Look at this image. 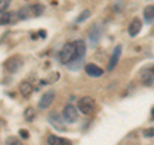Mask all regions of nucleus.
<instances>
[{"instance_id": "f257e3e1", "label": "nucleus", "mask_w": 154, "mask_h": 145, "mask_svg": "<svg viewBox=\"0 0 154 145\" xmlns=\"http://www.w3.org/2000/svg\"><path fill=\"white\" fill-rule=\"evenodd\" d=\"M77 108H79V110L82 114L90 116L95 112L96 103L91 96H82V98H80L79 101H77Z\"/></svg>"}, {"instance_id": "f03ea898", "label": "nucleus", "mask_w": 154, "mask_h": 145, "mask_svg": "<svg viewBox=\"0 0 154 145\" xmlns=\"http://www.w3.org/2000/svg\"><path fill=\"white\" fill-rule=\"evenodd\" d=\"M76 58V46L75 42H68V44H64L62 50L59 51V59L63 64H68L71 63Z\"/></svg>"}, {"instance_id": "7ed1b4c3", "label": "nucleus", "mask_w": 154, "mask_h": 145, "mask_svg": "<svg viewBox=\"0 0 154 145\" xmlns=\"http://www.w3.org/2000/svg\"><path fill=\"white\" fill-rule=\"evenodd\" d=\"M48 121L54 128H57L58 131H64L66 130V125H64V119L63 117L57 112V110H51L48 114Z\"/></svg>"}, {"instance_id": "20e7f679", "label": "nucleus", "mask_w": 154, "mask_h": 145, "mask_svg": "<svg viewBox=\"0 0 154 145\" xmlns=\"http://www.w3.org/2000/svg\"><path fill=\"white\" fill-rule=\"evenodd\" d=\"M62 117L66 122L68 123H73L77 121V117H79V113H77V108L73 104H67L64 105L63 112H62Z\"/></svg>"}, {"instance_id": "39448f33", "label": "nucleus", "mask_w": 154, "mask_h": 145, "mask_svg": "<svg viewBox=\"0 0 154 145\" xmlns=\"http://www.w3.org/2000/svg\"><path fill=\"white\" fill-rule=\"evenodd\" d=\"M4 67H5V69L8 72H11V73H16V72L19 71V68L22 67V58L21 57H11L8 58L5 60V63H4Z\"/></svg>"}, {"instance_id": "423d86ee", "label": "nucleus", "mask_w": 154, "mask_h": 145, "mask_svg": "<svg viewBox=\"0 0 154 145\" xmlns=\"http://www.w3.org/2000/svg\"><path fill=\"white\" fill-rule=\"evenodd\" d=\"M100 36H102V31L98 25H93L90 27L88 33V42L90 46H95L100 41Z\"/></svg>"}, {"instance_id": "0eeeda50", "label": "nucleus", "mask_w": 154, "mask_h": 145, "mask_svg": "<svg viewBox=\"0 0 154 145\" xmlns=\"http://www.w3.org/2000/svg\"><path fill=\"white\" fill-rule=\"evenodd\" d=\"M54 99H55V91H54V90L46 91L45 94H42V96L40 98V100H38V108H41V109L49 108L50 105L53 104Z\"/></svg>"}, {"instance_id": "6e6552de", "label": "nucleus", "mask_w": 154, "mask_h": 145, "mask_svg": "<svg viewBox=\"0 0 154 145\" xmlns=\"http://www.w3.org/2000/svg\"><path fill=\"white\" fill-rule=\"evenodd\" d=\"M121 54H122V46L117 45L114 48L112 55H110V59L108 62V71H113L116 68V66H117L119 58H121Z\"/></svg>"}, {"instance_id": "1a4fd4ad", "label": "nucleus", "mask_w": 154, "mask_h": 145, "mask_svg": "<svg viewBox=\"0 0 154 145\" xmlns=\"http://www.w3.org/2000/svg\"><path fill=\"white\" fill-rule=\"evenodd\" d=\"M141 27H143V22H141V19L140 18H134L131 23L128 25V35L131 36V37H135V36H137L139 35V32L141 31Z\"/></svg>"}, {"instance_id": "9d476101", "label": "nucleus", "mask_w": 154, "mask_h": 145, "mask_svg": "<svg viewBox=\"0 0 154 145\" xmlns=\"http://www.w3.org/2000/svg\"><path fill=\"white\" fill-rule=\"evenodd\" d=\"M75 46H76V58L75 59L84 60L85 54H86V42L84 40H77V41H75Z\"/></svg>"}, {"instance_id": "9b49d317", "label": "nucleus", "mask_w": 154, "mask_h": 145, "mask_svg": "<svg viewBox=\"0 0 154 145\" xmlns=\"http://www.w3.org/2000/svg\"><path fill=\"white\" fill-rule=\"evenodd\" d=\"M85 71H86V73H88V76L90 77H100V76H103L104 73V71L100 68V67H98L96 64L94 63H88L85 66Z\"/></svg>"}, {"instance_id": "f8f14e48", "label": "nucleus", "mask_w": 154, "mask_h": 145, "mask_svg": "<svg viewBox=\"0 0 154 145\" xmlns=\"http://www.w3.org/2000/svg\"><path fill=\"white\" fill-rule=\"evenodd\" d=\"M32 91H33V88L28 81H22L21 84H19V93L22 94V96L28 98V96L32 94Z\"/></svg>"}, {"instance_id": "ddd939ff", "label": "nucleus", "mask_w": 154, "mask_h": 145, "mask_svg": "<svg viewBox=\"0 0 154 145\" xmlns=\"http://www.w3.org/2000/svg\"><path fill=\"white\" fill-rule=\"evenodd\" d=\"M17 13H18V17H19V19H30L31 17H33V13H32L31 5L22 7V8L19 9V11H18Z\"/></svg>"}, {"instance_id": "4468645a", "label": "nucleus", "mask_w": 154, "mask_h": 145, "mask_svg": "<svg viewBox=\"0 0 154 145\" xmlns=\"http://www.w3.org/2000/svg\"><path fill=\"white\" fill-rule=\"evenodd\" d=\"M144 19L148 25L154 22V5H148L144 9Z\"/></svg>"}, {"instance_id": "2eb2a0df", "label": "nucleus", "mask_w": 154, "mask_h": 145, "mask_svg": "<svg viewBox=\"0 0 154 145\" xmlns=\"http://www.w3.org/2000/svg\"><path fill=\"white\" fill-rule=\"evenodd\" d=\"M66 144H71V143L68 140L57 136V135H50L48 137V145H66Z\"/></svg>"}, {"instance_id": "dca6fc26", "label": "nucleus", "mask_w": 154, "mask_h": 145, "mask_svg": "<svg viewBox=\"0 0 154 145\" xmlns=\"http://www.w3.org/2000/svg\"><path fill=\"white\" fill-rule=\"evenodd\" d=\"M9 23H13V13L0 12V26H5Z\"/></svg>"}, {"instance_id": "f3484780", "label": "nucleus", "mask_w": 154, "mask_h": 145, "mask_svg": "<svg viewBox=\"0 0 154 145\" xmlns=\"http://www.w3.org/2000/svg\"><path fill=\"white\" fill-rule=\"evenodd\" d=\"M143 84L145 86H152L154 84V75L152 73V71L148 68V72L143 75Z\"/></svg>"}, {"instance_id": "a211bd4d", "label": "nucleus", "mask_w": 154, "mask_h": 145, "mask_svg": "<svg viewBox=\"0 0 154 145\" xmlns=\"http://www.w3.org/2000/svg\"><path fill=\"white\" fill-rule=\"evenodd\" d=\"M31 9H32V13H33V17H40L42 13L45 12V7L42 4H32L31 5Z\"/></svg>"}, {"instance_id": "6ab92c4d", "label": "nucleus", "mask_w": 154, "mask_h": 145, "mask_svg": "<svg viewBox=\"0 0 154 145\" xmlns=\"http://www.w3.org/2000/svg\"><path fill=\"white\" fill-rule=\"evenodd\" d=\"M23 116H25V119L27 121V122H32V121L36 118V112H35V109L30 107V108H27L25 110Z\"/></svg>"}, {"instance_id": "aec40b11", "label": "nucleus", "mask_w": 154, "mask_h": 145, "mask_svg": "<svg viewBox=\"0 0 154 145\" xmlns=\"http://www.w3.org/2000/svg\"><path fill=\"white\" fill-rule=\"evenodd\" d=\"M90 11L89 9H85V11H82L80 14H79V17L76 18V23H82V22H85L86 19H88L89 17H90Z\"/></svg>"}, {"instance_id": "412c9836", "label": "nucleus", "mask_w": 154, "mask_h": 145, "mask_svg": "<svg viewBox=\"0 0 154 145\" xmlns=\"http://www.w3.org/2000/svg\"><path fill=\"white\" fill-rule=\"evenodd\" d=\"M82 63H84V60H76V59H75V60H72L71 63L67 64V67H68L69 69H72V71H77V69L81 68Z\"/></svg>"}, {"instance_id": "4be33fe9", "label": "nucleus", "mask_w": 154, "mask_h": 145, "mask_svg": "<svg viewBox=\"0 0 154 145\" xmlns=\"http://www.w3.org/2000/svg\"><path fill=\"white\" fill-rule=\"evenodd\" d=\"M5 145H23L22 141L16 136H8L5 139Z\"/></svg>"}, {"instance_id": "5701e85b", "label": "nucleus", "mask_w": 154, "mask_h": 145, "mask_svg": "<svg viewBox=\"0 0 154 145\" xmlns=\"http://www.w3.org/2000/svg\"><path fill=\"white\" fill-rule=\"evenodd\" d=\"M12 0H0V12H5L11 7Z\"/></svg>"}, {"instance_id": "b1692460", "label": "nucleus", "mask_w": 154, "mask_h": 145, "mask_svg": "<svg viewBox=\"0 0 154 145\" xmlns=\"http://www.w3.org/2000/svg\"><path fill=\"white\" fill-rule=\"evenodd\" d=\"M143 135L145 137H154V127H149V128H145L143 131Z\"/></svg>"}, {"instance_id": "393cba45", "label": "nucleus", "mask_w": 154, "mask_h": 145, "mask_svg": "<svg viewBox=\"0 0 154 145\" xmlns=\"http://www.w3.org/2000/svg\"><path fill=\"white\" fill-rule=\"evenodd\" d=\"M59 80V73L58 72H53V73H50V77L46 80V82H55Z\"/></svg>"}, {"instance_id": "a878e982", "label": "nucleus", "mask_w": 154, "mask_h": 145, "mask_svg": "<svg viewBox=\"0 0 154 145\" xmlns=\"http://www.w3.org/2000/svg\"><path fill=\"white\" fill-rule=\"evenodd\" d=\"M18 135H19V136H21L22 139H28V137H30V132H28L27 130H25V128H21V130H19Z\"/></svg>"}, {"instance_id": "bb28decb", "label": "nucleus", "mask_w": 154, "mask_h": 145, "mask_svg": "<svg viewBox=\"0 0 154 145\" xmlns=\"http://www.w3.org/2000/svg\"><path fill=\"white\" fill-rule=\"evenodd\" d=\"M149 69H150V71H152V73L154 75V64H153V66H150V67H149Z\"/></svg>"}, {"instance_id": "cd10ccee", "label": "nucleus", "mask_w": 154, "mask_h": 145, "mask_svg": "<svg viewBox=\"0 0 154 145\" xmlns=\"http://www.w3.org/2000/svg\"><path fill=\"white\" fill-rule=\"evenodd\" d=\"M45 31H40V35H41V37H45V33H44Z\"/></svg>"}]
</instances>
